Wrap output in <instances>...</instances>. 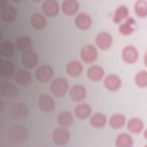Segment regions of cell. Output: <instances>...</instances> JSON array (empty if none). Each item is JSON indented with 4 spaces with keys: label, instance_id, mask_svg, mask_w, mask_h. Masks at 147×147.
<instances>
[{
    "label": "cell",
    "instance_id": "32",
    "mask_svg": "<svg viewBox=\"0 0 147 147\" xmlns=\"http://www.w3.org/2000/svg\"><path fill=\"white\" fill-rule=\"evenodd\" d=\"M126 122L125 117L119 113L113 115L109 119V125L111 127L117 129L122 127Z\"/></svg>",
    "mask_w": 147,
    "mask_h": 147
},
{
    "label": "cell",
    "instance_id": "17",
    "mask_svg": "<svg viewBox=\"0 0 147 147\" xmlns=\"http://www.w3.org/2000/svg\"><path fill=\"white\" fill-rule=\"evenodd\" d=\"M79 9V3L76 0H65L61 3L63 13L67 16L75 14Z\"/></svg>",
    "mask_w": 147,
    "mask_h": 147
},
{
    "label": "cell",
    "instance_id": "18",
    "mask_svg": "<svg viewBox=\"0 0 147 147\" xmlns=\"http://www.w3.org/2000/svg\"><path fill=\"white\" fill-rule=\"evenodd\" d=\"M16 47L22 53H25L31 51L32 42L29 37L25 36L18 37L16 40Z\"/></svg>",
    "mask_w": 147,
    "mask_h": 147
},
{
    "label": "cell",
    "instance_id": "33",
    "mask_svg": "<svg viewBox=\"0 0 147 147\" xmlns=\"http://www.w3.org/2000/svg\"><path fill=\"white\" fill-rule=\"evenodd\" d=\"M134 11L136 14L141 17H145L147 15V3L144 0L137 1L134 4Z\"/></svg>",
    "mask_w": 147,
    "mask_h": 147
},
{
    "label": "cell",
    "instance_id": "1",
    "mask_svg": "<svg viewBox=\"0 0 147 147\" xmlns=\"http://www.w3.org/2000/svg\"><path fill=\"white\" fill-rule=\"evenodd\" d=\"M68 88V82L62 77H57L54 79L50 84L51 91L56 97L63 96L67 92Z\"/></svg>",
    "mask_w": 147,
    "mask_h": 147
},
{
    "label": "cell",
    "instance_id": "21",
    "mask_svg": "<svg viewBox=\"0 0 147 147\" xmlns=\"http://www.w3.org/2000/svg\"><path fill=\"white\" fill-rule=\"evenodd\" d=\"M30 22L32 28L36 30H41L44 29L47 25L46 18L40 13H34L30 18Z\"/></svg>",
    "mask_w": 147,
    "mask_h": 147
},
{
    "label": "cell",
    "instance_id": "26",
    "mask_svg": "<svg viewBox=\"0 0 147 147\" xmlns=\"http://www.w3.org/2000/svg\"><path fill=\"white\" fill-rule=\"evenodd\" d=\"M107 118L101 113L94 114L90 118V123L94 128L99 129L103 127L106 123Z\"/></svg>",
    "mask_w": 147,
    "mask_h": 147
},
{
    "label": "cell",
    "instance_id": "14",
    "mask_svg": "<svg viewBox=\"0 0 147 147\" xmlns=\"http://www.w3.org/2000/svg\"><path fill=\"white\" fill-rule=\"evenodd\" d=\"M86 96V90L80 84H75L71 87L69 91V96L74 102H80Z\"/></svg>",
    "mask_w": 147,
    "mask_h": 147
},
{
    "label": "cell",
    "instance_id": "28",
    "mask_svg": "<svg viewBox=\"0 0 147 147\" xmlns=\"http://www.w3.org/2000/svg\"><path fill=\"white\" fill-rule=\"evenodd\" d=\"M133 140L131 136L127 133H122L118 134L115 140V144L118 147H130Z\"/></svg>",
    "mask_w": 147,
    "mask_h": 147
},
{
    "label": "cell",
    "instance_id": "31",
    "mask_svg": "<svg viewBox=\"0 0 147 147\" xmlns=\"http://www.w3.org/2000/svg\"><path fill=\"white\" fill-rule=\"evenodd\" d=\"M15 52V48L13 44L10 41H3L0 45L1 55L5 57L12 56Z\"/></svg>",
    "mask_w": 147,
    "mask_h": 147
},
{
    "label": "cell",
    "instance_id": "7",
    "mask_svg": "<svg viewBox=\"0 0 147 147\" xmlns=\"http://www.w3.org/2000/svg\"><path fill=\"white\" fill-rule=\"evenodd\" d=\"M17 15V10L12 5H6L0 9V17L4 22L12 23L16 20Z\"/></svg>",
    "mask_w": 147,
    "mask_h": 147
},
{
    "label": "cell",
    "instance_id": "10",
    "mask_svg": "<svg viewBox=\"0 0 147 147\" xmlns=\"http://www.w3.org/2000/svg\"><path fill=\"white\" fill-rule=\"evenodd\" d=\"M75 24L81 30L88 29L92 25L91 17L87 13L80 12L75 17Z\"/></svg>",
    "mask_w": 147,
    "mask_h": 147
},
{
    "label": "cell",
    "instance_id": "34",
    "mask_svg": "<svg viewBox=\"0 0 147 147\" xmlns=\"http://www.w3.org/2000/svg\"><path fill=\"white\" fill-rule=\"evenodd\" d=\"M136 84L140 87H146L147 86V72L145 70L138 72L135 76Z\"/></svg>",
    "mask_w": 147,
    "mask_h": 147
},
{
    "label": "cell",
    "instance_id": "19",
    "mask_svg": "<svg viewBox=\"0 0 147 147\" xmlns=\"http://www.w3.org/2000/svg\"><path fill=\"white\" fill-rule=\"evenodd\" d=\"M17 90L15 85L10 82H3L0 86V94L5 98H10L15 97Z\"/></svg>",
    "mask_w": 147,
    "mask_h": 147
},
{
    "label": "cell",
    "instance_id": "4",
    "mask_svg": "<svg viewBox=\"0 0 147 147\" xmlns=\"http://www.w3.org/2000/svg\"><path fill=\"white\" fill-rule=\"evenodd\" d=\"M98 57V51L92 45H84L80 51V57L82 60L87 63H91L95 61Z\"/></svg>",
    "mask_w": 147,
    "mask_h": 147
},
{
    "label": "cell",
    "instance_id": "5",
    "mask_svg": "<svg viewBox=\"0 0 147 147\" xmlns=\"http://www.w3.org/2000/svg\"><path fill=\"white\" fill-rule=\"evenodd\" d=\"M10 114L14 119L21 120L28 117L29 114V109L25 103L22 102H18L11 106Z\"/></svg>",
    "mask_w": 147,
    "mask_h": 147
},
{
    "label": "cell",
    "instance_id": "20",
    "mask_svg": "<svg viewBox=\"0 0 147 147\" xmlns=\"http://www.w3.org/2000/svg\"><path fill=\"white\" fill-rule=\"evenodd\" d=\"M105 74L103 68L98 65L91 66L87 71L88 79L92 81H99L102 79Z\"/></svg>",
    "mask_w": 147,
    "mask_h": 147
},
{
    "label": "cell",
    "instance_id": "3",
    "mask_svg": "<svg viewBox=\"0 0 147 147\" xmlns=\"http://www.w3.org/2000/svg\"><path fill=\"white\" fill-rule=\"evenodd\" d=\"M70 138L69 131L63 127L55 129L52 133V139L55 144L57 145H64L66 144Z\"/></svg>",
    "mask_w": 147,
    "mask_h": 147
},
{
    "label": "cell",
    "instance_id": "9",
    "mask_svg": "<svg viewBox=\"0 0 147 147\" xmlns=\"http://www.w3.org/2000/svg\"><path fill=\"white\" fill-rule=\"evenodd\" d=\"M122 57L123 61L128 64L134 63L138 58V51L133 45H127L122 51Z\"/></svg>",
    "mask_w": 147,
    "mask_h": 147
},
{
    "label": "cell",
    "instance_id": "27",
    "mask_svg": "<svg viewBox=\"0 0 147 147\" xmlns=\"http://www.w3.org/2000/svg\"><path fill=\"white\" fill-rule=\"evenodd\" d=\"M14 79L17 84L21 86H25L29 84L31 80V75L26 70H20L17 72Z\"/></svg>",
    "mask_w": 147,
    "mask_h": 147
},
{
    "label": "cell",
    "instance_id": "6",
    "mask_svg": "<svg viewBox=\"0 0 147 147\" xmlns=\"http://www.w3.org/2000/svg\"><path fill=\"white\" fill-rule=\"evenodd\" d=\"M36 79L40 82L45 83L49 81L53 76V72L52 67L48 65H42L35 71Z\"/></svg>",
    "mask_w": 147,
    "mask_h": 147
},
{
    "label": "cell",
    "instance_id": "13",
    "mask_svg": "<svg viewBox=\"0 0 147 147\" xmlns=\"http://www.w3.org/2000/svg\"><path fill=\"white\" fill-rule=\"evenodd\" d=\"M42 9L47 16L53 17L59 13V5L57 1L55 0H46L42 3Z\"/></svg>",
    "mask_w": 147,
    "mask_h": 147
},
{
    "label": "cell",
    "instance_id": "11",
    "mask_svg": "<svg viewBox=\"0 0 147 147\" xmlns=\"http://www.w3.org/2000/svg\"><path fill=\"white\" fill-rule=\"evenodd\" d=\"M96 45L101 49H109L113 42V38L110 34L107 32H102L99 33L95 38Z\"/></svg>",
    "mask_w": 147,
    "mask_h": 147
},
{
    "label": "cell",
    "instance_id": "22",
    "mask_svg": "<svg viewBox=\"0 0 147 147\" xmlns=\"http://www.w3.org/2000/svg\"><path fill=\"white\" fill-rule=\"evenodd\" d=\"M14 64L9 60H1L0 64V76L7 78L11 76L14 72Z\"/></svg>",
    "mask_w": 147,
    "mask_h": 147
},
{
    "label": "cell",
    "instance_id": "15",
    "mask_svg": "<svg viewBox=\"0 0 147 147\" xmlns=\"http://www.w3.org/2000/svg\"><path fill=\"white\" fill-rule=\"evenodd\" d=\"M22 65L28 69L34 67L38 63V57L36 53L30 51L23 53L21 57Z\"/></svg>",
    "mask_w": 147,
    "mask_h": 147
},
{
    "label": "cell",
    "instance_id": "29",
    "mask_svg": "<svg viewBox=\"0 0 147 147\" xmlns=\"http://www.w3.org/2000/svg\"><path fill=\"white\" fill-rule=\"evenodd\" d=\"M127 127L130 132L137 134L142 130L144 128V123L139 118H131L127 123Z\"/></svg>",
    "mask_w": 147,
    "mask_h": 147
},
{
    "label": "cell",
    "instance_id": "24",
    "mask_svg": "<svg viewBox=\"0 0 147 147\" xmlns=\"http://www.w3.org/2000/svg\"><path fill=\"white\" fill-rule=\"evenodd\" d=\"M57 121L60 126L67 128L72 124L74 122V117L71 112L63 111L58 114Z\"/></svg>",
    "mask_w": 147,
    "mask_h": 147
},
{
    "label": "cell",
    "instance_id": "8",
    "mask_svg": "<svg viewBox=\"0 0 147 147\" xmlns=\"http://www.w3.org/2000/svg\"><path fill=\"white\" fill-rule=\"evenodd\" d=\"M37 104L40 109L45 113L52 111L55 107L53 98L47 94H42L39 97Z\"/></svg>",
    "mask_w": 147,
    "mask_h": 147
},
{
    "label": "cell",
    "instance_id": "2",
    "mask_svg": "<svg viewBox=\"0 0 147 147\" xmlns=\"http://www.w3.org/2000/svg\"><path fill=\"white\" fill-rule=\"evenodd\" d=\"M9 139L13 142H24L27 136V132L25 129L20 125H14L10 126L7 131Z\"/></svg>",
    "mask_w": 147,
    "mask_h": 147
},
{
    "label": "cell",
    "instance_id": "30",
    "mask_svg": "<svg viewBox=\"0 0 147 147\" xmlns=\"http://www.w3.org/2000/svg\"><path fill=\"white\" fill-rule=\"evenodd\" d=\"M129 14V9L125 5L118 6L113 16V21L117 24L120 23L123 20L127 18Z\"/></svg>",
    "mask_w": 147,
    "mask_h": 147
},
{
    "label": "cell",
    "instance_id": "25",
    "mask_svg": "<svg viewBox=\"0 0 147 147\" xmlns=\"http://www.w3.org/2000/svg\"><path fill=\"white\" fill-rule=\"evenodd\" d=\"M136 21L133 17H127L125 22L122 23L119 26V32L124 36H128L133 33L134 30V25Z\"/></svg>",
    "mask_w": 147,
    "mask_h": 147
},
{
    "label": "cell",
    "instance_id": "23",
    "mask_svg": "<svg viewBox=\"0 0 147 147\" xmlns=\"http://www.w3.org/2000/svg\"><path fill=\"white\" fill-rule=\"evenodd\" d=\"M91 113V107L87 103H81L77 105L74 109L76 117L80 119H86Z\"/></svg>",
    "mask_w": 147,
    "mask_h": 147
},
{
    "label": "cell",
    "instance_id": "16",
    "mask_svg": "<svg viewBox=\"0 0 147 147\" xmlns=\"http://www.w3.org/2000/svg\"><path fill=\"white\" fill-rule=\"evenodd\" d=\"M66 71L67 74L72 77L78 76L83 71V65L79 61L72 60L67 63Z\"/></svg>",
    "mask_w": 147,
    "mask_h": 147
},
{
    "label": "cell",
    "instance_id": "12",
    "mask_svg": "<svg viewBox=\"0 0 147 147\" xmlns=\"http://www.w3.org/2000/svg\"><path fill=\"white\" fill-rule=\"evenodd\" d=\"M104 86L109 90L117 91L121 86L122 80L117 75L110 74L106 76L104 79Z\"/></svg>",
    "mask_w": 147,
    "mask_h": 147
}]
</instances>
